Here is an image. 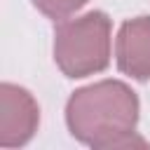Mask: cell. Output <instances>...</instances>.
Masks as SVG:
<instances>
[{
	"label": "cell",
	"mask_w": 150,
	"mask_h": 150,
	"mask_svg": "<svg viewBox=\"0 0 150 150\" xmlns=\"http://www.w3.org/2000/svg\"><path fill=\"white\" fill-rule=\"evenodd\" d=\"M66 124L77 141L91 148H145V141L136 136L138 98L120 80H103L73 91L66 103Z\"/></svg>",
	"instance_id": "6da1fadb"
},
{
	"label": "cell",
	"mask_w": 150,
	"mask_h": 150,
	"mask_svg": "<svg viewBox=\"0 0 150 150\" xmlns=\"http://www.w3.org/2000/svg\"><path fill=\"white\" fill-rule=\"evenodd\" d=\"M54 61L66 77L101 73L110 61V19L103 12L61 19L54 28Z\"/></svg>",
	"instance_id": "7a4b0ae2"
},
{
	"label": "cell",
	"mask_w": 150,
	"mask_h": 150,
	"mask_svg": "<svg viewBox=\"0 0 150 150\" xmlns=\"http://www.w3.org/2000/svg\"><path fill=\"white\" fill-rule=\"evenodd\" d=\"M40 122L35 98L16 84L5 82L0 87V145L16 148L33 138Z\"/></svg>",
	"instance_id": "3957f363"
},
{
	"label": "cell",
	"mask_w": 150,
	"mask_h": 150,
	"mask_svg": "<svg viewBox=\"0 0 150 150\" xmlns=\"http://www.w3.org/2000/svg\"><path fill=\"white\" fill-rule=\"evenodd\" d=\"M117 68L134 80H150V16L122 23L115 42Z\"/></svg>",
	"instance_id": "277c9868"
},
{
	"label": "cell",
	"mask_w": 150,
	"mask_h": 150,
	"mask_svg": "<svg viewBox=\"0 0 150 150\" xmlns=\"http://www.w3.org/2000/svg\"><path fill=\"white\" fill-rule=\"evenodd\" d=\"M33 5L49 19H68L73 12H77L80 7L87 5V0H33Z\"/></svg>",
	"instance_id": "5b68a950"
}]
</instances>
